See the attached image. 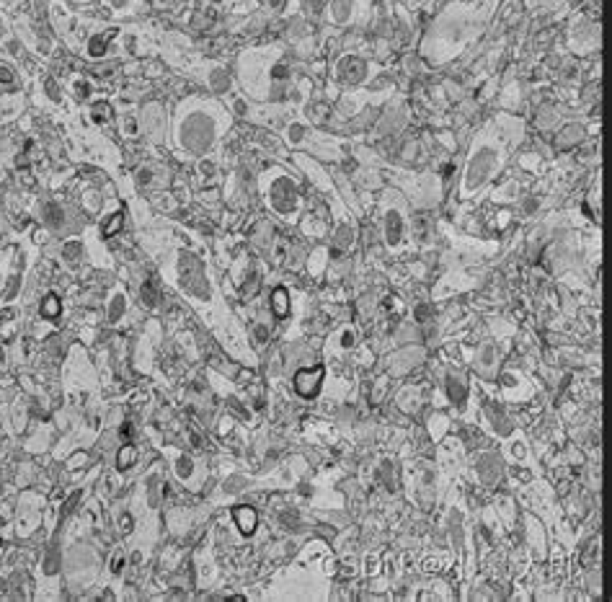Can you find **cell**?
Wrapping results in <instances>:
<instances>
[{
  "label": "cell",
  "mask_w": 612,
  "mask_h": 602,
  "mask_svg": "<svg viewBox=\"0 0 612 602\" xmlns=\"http://www.w3.org/2000/svg\"><path fill=\"white\" fill-rule=\"evenodd\" d=\"M323 367L318 365L313 367V370H300L298 375H295V388H298V393L303 396V399H313V396H318V390H321V382H323Z\"/></svg>",
  "instance_id": "obj_1"
},
{
  "label": "cell",
  "mask_w": 612,
  "mask_h": 602,
  "mask_svg": "<svg viewBox=\"0 0 612 602\" xmlns=\"http://www.w3.org/2000/svg\"><path fill=\"white\" fill-rule=\"evenodd\" d=\"M233 515H235V522H238L243 535H251L256 530V525H258V517H256V512L251 507H238Z\"/></svg>",
  "instance_id": "obj_2"
},
{
  "label": "cell",
  "mask_w": 612,
  "mask_h": 602,
  "mask_svg": "<svg viewBox=\"0 0 612 602\" xmlns=\"http://www.w3.org/2000/svg\"><path fill=\"white\" fill-rule=\"evenodd\" d=\"M272 303H274V313H277V318H284V315L289 313V295L282 287L274 289Z\"/></svg>",
  "instance_id": "obj_3"
},
{
  "label": "cell",
  "mask_w": 612,
  "mask_h": 602,
  "mask_svg": "<svg viewBox=\"0 0 612 602\" xmlns=\"http://www.w3.org/2000/svg\"><path fill=\"white\" fill-rule=\"evenodd\" d=\"M62 310V306H60V300H57V297L54 295H50L47 297V300H44L42 303V313H44V318H57V313H60Z\"/></svg>",
  "instance_id": "obj_4"
},
{
  "label": "cell",
  "mask_w": 612,
  "mask_h": 602,
  "mask_svg": "<svg viewBox=\"0 0 612 602\" xmlns=\"http://www.w3.org/2000/svg\"><path fill=\"white\" fill-rule=\"evenodd\" d=\"M135 460H137L135 447H132V445H127V447H122V450H119V458H117V466H119L122 471H124V468H129V466H132V463H135Z\"/></svg>",
  "instance_id": "obj_5"
},
{
  "label": "cell",
  "mask_w": 612,
  "mask_h": 602,
  "mask_svg": "<svg viewBox=\"0 0 612 602\" xmlns=\"http://www.w3.org/2000/svg\"><path fill=\"white\" fill-rule=\"evenodd\" d=\"M119 225H122V213H117L109 222H106V225H103V236H106V238L114 236V233L119 230Z\"/></svg>",
  "instance_id": "obj_6"
}]
</instances>
